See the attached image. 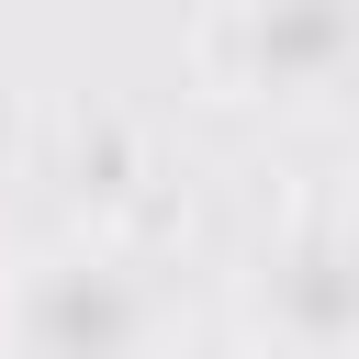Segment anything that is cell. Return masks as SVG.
I'll return each mask as SVG.
<instances>
[{
    "mask_svg": "<svg viewBox=\"0 0 359 359\" xmlns=\"http://www.w3.org/2000/svg\"><path fill=\"white\" fill-rule=\"evenodd\" d=\"M191 325L168 258L112 224H56L0 269V359H168Z\"/></svg>",
    "mask_w": 359,
    "mask_h": 359,
    "instance_id": "cell-1",
    "label": "cell"
},
{
    "mask_svg": "<svg viewBox=\"0 0 359 359\" xmlns=\"http://www.w3.org/2000/svg\"><path fill=\"white\" fill-rule=\"evenodd\" d=\"M191 56H202L213 101L337 112V90H348V0H202Z\"/></svg>",
    "mask_w": 359,
    "mask_h": 359,
    "instance_id": "cell-2",
    "label": "cell"
},
{
    "mask_svg": "<svg viewBox=\"0 0 359 359\" xmlns=\"http://www.w3.org/2000/svg\"><path fill=\"white\" fill-rule=\"evenodd\" d=\"M269 359H348V247L337 213H314L303 236H269Z\"/></svg>",
    "mask_w": 359,
    "mask_h": 359,
    "instance_id": "cell-3",
    "label": "cell"
}]
</instances>
